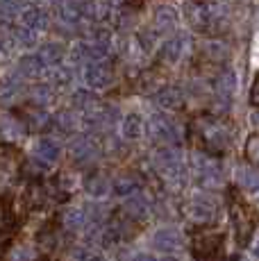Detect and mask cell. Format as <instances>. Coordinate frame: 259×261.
Masks as SVG:
<instances>
[{
    "instance_id": "6da1fadb",
    "label": "cell",
    "mask_w": 259,
    "mask_h": 261,
    "mask_svg": "<svg viewBox=\"0 0 259 261\" xmlns=\"http://www.w3.org/2000/svg\"><path fill=\"white\" fill-rule=\"evenodd\" d=\"M193 137L202 145L207 154H223L234 141V129L225 118L218 116H198L191 125Z\"/></svg>"
},
{
    "instance_id": "7a4b0ae2",
    "label": "cell",
    "mask_w": 259,
    "mask_h": 261,
    "mask_svg": "<svg viewBox=\"0 0 259 261\" xmlns=\"http://www.w3.org/2000/svg\"><path fill=\"white\" fill-rule=\"evenodd\" d=\"M230 223L234 234H237L239 245L246 248L252 241V234H255V214L246 204V200L239 198L234 191H230Z\"/></svg>"
},
{
    "instance_id": "3957f363",
    "label": "cell",
    "mask_w": 259,
    "mask_h": 261,
    "mask_svg": "<svg viewBox=\"0 0 259 261\" xmlns=\"http://www.w3.org/2000/svg\"><path fill=\"white\" fill-rule=\"evenodd\" d=\"M223 245H225V234L216 227L200 225L191 232V252L196 254V259H218Z\"/></svg>"
},
{
    "instance_id": "277c9868",
    "label": "cell",
    "mask_w": 259,
    "mask_h": 261,
    "mask_svg": "<svg viewBox=\"0 0 259 261\" xmlns=\"http://www.w3.org/2000/svg\"><path fill=\"white\" fill-rule=\"evenodd\" d=\"M184 212H187V218L191 220L196 227H200V225H212L218 214V202L214 200V195H209V193H196L187 202Z\"/></svg>"
},
{
    "instance_id": "5b68a950",
    "label": "cell",
    "mask_w": 259,
    "mask_h": 261,
    "mask_svg": "<svg viewBox=\"0 0 259 261\" xmlns=\"http://www.w3.org/2000/svg\"><path fill=\"white\" fill-rule=\"evenodd\" d=\"M155 168L159 175H164L166 179H180L182 175V157L175 148L166 145L155 154Z\"/></svg>"
},
{
    "instance_id": "8992f818",
    "label": "cell",
    "mask_w": 259,
    "mask_h": 261,
    "mask_svg": "<svg viewBox=\"0 0 259 261\" xmlns=\"http://www.w3.org/2000/svg\"><path fill=\"white\" fill-rule=\"evenodd\" d=\"M196 177H198V182L207 189L223 187V170L218 166V162H214L212 157L196 159Z\"/></svg>"
},
{
    "instance_id": "52a82bcc",
    "label": "cell",
    "mask_w": 259,
    "mask_h": 261,
    "mask_svg": "<svg viewBox=\"0 0 259 261\" xmlns=\"http://www.w3.org/2000/svg\"><path fill=\"white\" fill-rule=\"evenodd\" d=\"M150 132H152V137H155L159 143H164V145H177L180 143V139H182L177 123L175 120H171V118H166V116H155L152 118Z\"/></svg>"
},
{
    "instance_id": "ba28073f",
    "label": "cell",
    "mask_w": 259,
    "mask_h": 261,
    "mask_svg": "<svg viewBox=\"0 0 259 261\" xmlns=\"http://www.w3.org/2000/svg\"><path fill=\"white\" fill-rule=\"evenodd\" d=\"M152 248L157 250V252H177V250L182 248V234L177 227H171V225H166V227H159L155 234H152Z\"/></svg>"
},
{
    "instance_id": "9c48e42d",
    "label": "cell",
    "mask_w": 259,
    "mask_h": 261,
    "mask_svg": "<svg viewBox=\"0 0 259 261\" xmlns=\"http://www.w3.org/2000/svg\"><path fill=\"white\" fill-rule=\"evenodd\" d=\"M150 212H152L150 200H148L141 191H137V193H132V195H127V198H125L123 214H125L127 218H132L134 223H143V220L150 216Z\"/></svg>"
},
{
    "instance_id": "30bf717a",
    "label": "cell",
    "mask_w": 259,
    "mask_h": 261,
    "mask_svg": "<svg viewBox=\"0 0 259 261\" xmlns=\"http://www.w3.org/2000/svg\"><path fill=\"white\" fill-rule=\"evenodd\" d=\"M16 170H18L16 150H14L12 145L3 143L0 145V189H5L9 182H12Z\"/></svg>"
},
{
    "instance_id": "8fae6325",
    "label": "cell",
    "mask_w": 259,
    "mask_h": 261,
    "mask_svg": "<svg viewBox=\"0 0 259 261\" xmlns=\"http://www.w3.org/2000/svg\"><path fill=\"white\" fill-rule=\"evenodd\" d=\"M59 154H62V150H59V143L55 141V139H41V141L37 143V148H34V157L32 162H37L41 168H48L53 166L55 162L59 159Z\"/></svg>"
},
{
    "instance_id": "7c38bea8",
    "label": "cell",
    "mask_w": 259,
    "mask_h": 261,
    "mask_svg": "<svg viewBox=\"0 0 259 261\" xmlns=\"http://www.w3.org/2000/svg\"><path fill=\"white\" fill-rule=\"evenodd\" d=\"M25 132H28V127L23 125V120L18 116H3L0 118V139H3L7 145L18 141V139H23Z\"/></svg>"
},
{
    "instance_id": "4fadbf2b",
    "label": "cell",
    "mask_w": 259,
    "mask_h": 261,
    "mask_svg": "<svg viewBox=\"0 0 259 261\" xmlns=\"http://www.w3.org/2000/svg\"><path fill=\"white\" fill-rule=\"evenodd\" d=\"M87 80H89V84H91V87L105 89V87H109V84H112L114 68L109 66V64H105V62H96V64H91V66H89Z\"/></svg>"
},
{
    "instance_id": "5bb4252c",
    "label": "cell",
    "mask_w": 259,
    "mask_h": 261,
    "mask_svg": "<svg viewBox=\"0 0 259 261\" xmlns=\"http://www.w3.org/2000/svg\"><path fill=\"white\" fill-rule=\"evenodd\" d=\"M71 154H73V159H75L77 164H89L91 159H96L98 145L93 143V139L80 137V139H75V141H73V145H71Z\"/></svg>"
},
{
    "instance_id": "9a60e30c",
    "label": "cell",
    "mask_w": 259,
    "mask_h": 261,
    "mask_svg": "<svg viewBox=\"0 0 259 261\" xmlns=\"http://www.w3.org/2000/svg\"><path fill=\"white\" fill-rule=\"evenodd\" d=\"M112 189L118 198H127V195L141 191V177H139L137 173H121L116 179H114Z\"/></svg>"
},
{
    "instance_id": "2e32d148",
    "label": "cell",
    "mask_w": 259,
    "mask_h": 261,
    "mask_svg": "<svg viewBox=\"0 0 259 261\" xmlns=\"http://www.w3.org/2000/svg\"><path fill=\"white\" fill-rule=\"evenodd\" d=\"M84 191L91 198H105L112 191V182H109V177L105 173H91L84 179Z\"/></svg>"
},
{
    "instance_id": "e0dca14e",
    "label": "cell",
    "mask_w": 259,
    "mask_h": 261,
    "mask_svg": "<svg viewBox=\"0 0 259 261\" xmlns=\"http://www.w3.org/2000/svg\"><path fill=\"white\" fill-rule=\"evenodd\" d=\"M84 225H87V214H84V209H80V207L64 209L62 227L66 229V232H80V229H84Z\"/></svg>"
},
{
    "instance_id": "ac0fdd59",
    "label": "cell",
    "mask_w": 259,
    "mask_h": 261,
    "mask_svg": "<svg viewBox=\"0 0 259 261\" xmlns=\"http://www.w3.org/2000/svg\"><path fill=\"white\" fill-rule=\"evenodd\" d=\"M14 229H16V216H14L7 200L0 198V241L12 237Z\"/></svg>"
},
{
    "instance_id": "d6986e66",
    "label": "cell",
    "mask_w": 259,
    "mask_h": 261,
    "mask_svg": "<svg viewBox=\"0 0 259 261\" xmlns=\"http://www.w3.org/2000/svg\"><path fill=\"white\" fill-rule=\"evenodd\" d=\"M157 102L164 109H180L184 105V93L177 87H164L157 93Z\"/></svg>"
},
{
    "instance_id": "ffe728a7",
    "label": "cell",
    "mask_w": 259,
    "mask_h": 261,
    "mask_svg": "<svg viewBox=\"0 0 259 261\" xmlns=\"http://www.w3.org/2000/svg\"><path fill=\"white\" fill-rule=\"evenodd\" d=\"M21 120H23L25 127H32V129H41V127H46L48 125L46 112H43V107H37V105H30Z\"/></svg>"
},
{
    "instance_id": "44dd1931",
    "label": "cell",
    "mask_w": 259,
    "mask_h": 261,
    "mask_svg": "<svg viewBox=\"0 0 259 261\" xmlns=\"http://www.w3.org/2000/svg\"><path fill=\"white\" fill-rule=\"evenodd\" d=\"M237 182H239V187H241L243 191H250V193H255V191H257V173H255V166L239 168Z\"/></svg>"
},
{
    "instance_id": "7402d4cb",
    "label": "cell",
    "mask_w": 259,
    "mask_h": 261,
    "mask_svg": "<svg viewBox=\"0 0 259 261\" xmlns=\"http://www.w3.org/2000/svg\"><path fill=\"white\" fill-rule=\"evenodd\" d=\"M143 134V120L137 114H130L123 120V137L125 139H139Z\"/></svg>"
},
{
    "instance_id": "603a6c76",
    "label": "cell",
    "mask_w": 259,
    "mask_h": 261,
    "mask_svg": "<svg viewBox=\"0 0 259 261\" xmlns=\"http://www.w3.org/2000/svg\"><path fill=\"white\" fill-rule=\"evenodd\" d=\"M7 261H37L34 248L28 243H16L7 254Z\"/></svg>"
},
{
    "instance_id": "cb8c5ba5",
    "label": "cell",
    "mask_w": 259,
    "mask_h": 261,
    "mask_svg": "<svg viewBox=\"0 0 259 261\" xmlns=\"http://www.w3.org/2000/svg\"><path fill=\"white\" fill-rule=\"evenodd\" d=\"M18 93H21V82H18V80H5V82L0 84V102H9V100H14Z\"/></svg>"
},
{
    "instance_id": "d4e9b609",
    "label": "cell",
    "mask_w": 259,
    "mask_h": 261,
    "mask_svg": "<svg viewBox=\"0 0 259 261\" xmlns=\"http://www.w3.org/2000/svg\"><path fill=\"white\" fill-rule=\"evenodd\" d=\"M259 139H257V134H250L248 137V141L246 145H243V154H246V159H248V164L250 166H255L257 164V157H259Z\"/></svg>"
},
{
    "instance_id": "484cf974",
    "label": "cell",
    "mask_w": 259,
    "mask_h": 261,
    "mask_svg": "<svg viewBox=\"0 0 259 261\" xmlns=\"http://www.w3.org/2000/svg\"><path fill=\"white\" fill-rule=\"evenodd\" d=\"M75 116H73L71 112H64L62 116H59L57 120H55V125H57V129L62 134H68V132H73V129H75Z\"/></svg>"
},
{
    "instance_id": "4316f807",
    "label": "cell",
    "mask_w": 259,
    "mask_h": 261,
    "mask_svg": "<svg viewBox=\"0 0 259 261\" xmlns=\"http://www.w3.org/2000/svg\"><path fill=\"white\" fill-rule=\"evenodd\" d=\"M130 5H132V7H141V5H146L148 0H127Z\"/></svg>"
},
{
    "instance_id": "83f0119b",
    "label": "cell",
    "mask_w": 259,
    "mask_h": 261,
    "mask_svg": "<svg viewBox=\"0 0 259 261\" xmlns=\"http://www.w3.org/2000/svg\"><path fill=\"white\" fill-rule=\"evenodd\" d=\"M252 105H257V84L252 87Z\"/></svg>"
},
{
    "instance_id": "f1b7e54d",
    "label": "cell",
    "mask_w": 259,
    "mask_h": 261,
    "mask_svg": "<svg viewBox=\"0 0 259 261\" xmlns=\"http://www.w3.org/2000/svg\"><path fill=\"white\" fill-rule=\"evenodd\" d=\"M87 261H105L102 257H96V254H93V257H87Z\"/></svg>"
},
{
    "instance_id": "f546056e",
    "label": "cell",
    "mask_w": 259,
    "mask_h": 261,
    "mask_svg": "<svg viewBox=\"0 0 259 261\" xmlns=\"http://www.w3.org/2000/svg\"><path fill=\"white\" fill-rule=\"evenodd\" d=\"M162 261H177V259H175V257H164Z\"/></svg>"
},
{
    "instance_id": "4dcf8cb0",
    "label": "cell",
    "mask_w": 259,
    "mask_h": 261,
    "mask_svg": "<svg viewBox=\"0 0 259 261\" xmlns=\"http://www.w3.org/2000/svg\"><path fill=\"white\" fill-rule=\"evenodd\" d=\"M237 261H243V257H239V259H237Z\"/></svg>"
}]
</instances>
